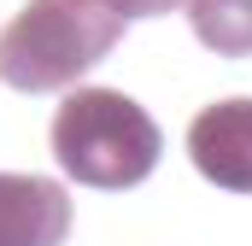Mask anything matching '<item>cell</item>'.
Returning <instances> with one entry per match:
<instances>
[{
    "label": "cell",
    "mask_w": 252,
    "mask_h": 246,
    "mask_svg": "<svg viewBox=\"0 0 252 246\" xmlns=\"http://www.w3.org/2000/svg\"><path fill=\"white\" fill-rule=\"evenodd\" d=\"M188 30L199 47L223 53V59H247L252 53V0H188Z\"/></svg>",
    "instance_id": "obj_5"
},
{
    "label": "cell",
    "mask_w": 252,
    "mask_h": 246,
    "mask_svg": "<svg viewBox=\"0 0 252 246\" xmlns=\"http://www.w3.org/2000/svg\"><path fill=\"white\" fill-rule=\"evenodd\" d=\"M47 147L70 182L112 193V187H135L153 176L164 135L153 112L118 88H70L47 123Z\"/></svg>",
    "instance_id": "obj_2"
},
{
    "label": "cell",
    "mask_w": 252,
    "mask_h": 246,
    "mask_svg": "<svg viewBox=\"0 0 252 246\" xmlns=\"http://www.w3.org/2000/svg\"><path fill=\"white\" fill-rule=\"evenodd\" d=\"M70 217L76 211L59 182L0 170V246H64Z\"/></svg>",
    "instance_id": "obj_4"
},
{
    "label": "cell",
    "mask_w": 252,
    "mask_h": 246,
    "mask_svg": "<svg viewBox=\"0 0 252 246\" xmlns=\"http://www.w3.org/2000/svg\"><path fill=\"white\" fill-rule=\"evenodd\" d=\"M112 0H30L0 30V82L12 94H59L124 41Z\"/></svg>",
    "instance_id": "obj_1"
},
{
    "label": "cell",
    "mask_w": 252,
    "mask_h": 246,
    "mask_svg": "<svg viewBox=\"0 0 252 246\" xmlns=\"http://www.w3.org/2000/svg\"><path fill=\"white\" fill-rule=\"evenodd\" d=\"M188 158L211 187L252 193V100H217L188 123Z\"/></svg>",
    "instance_id": "obj_3"
},
{
    "label": "cell",
    "mask_w": 252,
    "mask_h": 246,
    "mask_svg": "<svg viewBox=\"0 0 252 246\" xmlns=\"http://www.w3.org/2000/svg\"><path fill=\"white\" fill-rule=\"evenodd\" d=\"M124 18H164V12H176V6H188V0H112Z\"/></svg>",
    "instance_id": "obj_6"
}]
</instances>
